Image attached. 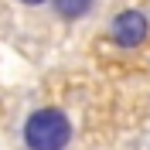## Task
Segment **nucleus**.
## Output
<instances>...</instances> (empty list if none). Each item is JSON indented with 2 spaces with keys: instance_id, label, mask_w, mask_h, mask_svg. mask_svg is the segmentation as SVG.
Segmentation results:
<instances>
[{
  "instance_id": "f03ea898",
  "label": "nucleus",
  "mask_w": 150,
  "mask_h": 150,
  "mask_svg": "<svg viewBox=\"0 0 150 150\" xmlns=\"http://www.w3.org/2000/svg\"><path fill=\"white\" fill-rule=\"evenodd\" d=\"M147 31H150V24H147V17H143L140 10H123V14H116L112 24H109L112 41L123 45V48L143 45V41H147Z\"/></svg>"
},
{
  "instance_id": "7ed1b4c3",
  "label": "nucleus",
  "mask_w": 150,
  "mask_h": 150,
  "mask_svg": "<svg viewBox=\"0 0 150 150\" xmlns=\"http://www.w3.org/2000/svg\"><path fill=\"white\" fill-rule=\"evenodd\" d=\"M92 4L96 0H51V7H55V14L62 21H79V17H85L89 10H92Z\"/></svg>"
},
{
  "instance_id": "f257e3e1",
  "label": "nucleus",
  "mask_w": 150,
  "mask_h": 150,
  "mask_svg": "<svg viewBox=\"0 0 150 150\" xmlns=\"http://www.w3.org/2000/svg\"><path fill=\"white\" fill-rule=\"evenodd\" d=\"M72 140V123L62 109H38L24 123L28 150H65Z\"/></svg>"
},
{
  "instance_id": "20e7f679",
  "label": "nucleus",
  "mask_w": 150,
  "mask_h": 150,
  "mask_svg": "<svg viewBox=\"0 0 150 150\" xmlns=\"http://www.w3.org/2000/svg\"><path fill=\"white\" fill-rule=\"evenodd\" d=\"M21 4H28V7H41V4H48V0H21Z\"/></svg>"
}]
</instances>
